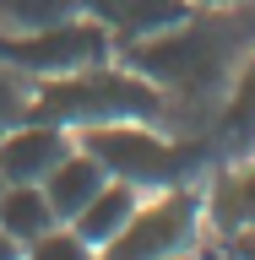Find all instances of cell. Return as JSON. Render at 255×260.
I'll return each instance as SVG.
<instances>
[{"label": "cell", "instance_id": "obj_7", "mask_svg": "<svg viewBox=\"0 0 255 260\" xmlns=\"http://www.w3.org/2000/svg\"><path fill=\"white\" fill-rule=\"evenodd\" d=\"M76 11L98 16V22L109 27L114 49H125V44H136V38H152V32L185 22L195 6L190 0H76Z\"/></svg>", "mask_w": 255, "mask_h": 260}, {"label": "cell", "instance_id": "obj_14", "mask_svg": "<svg viewBox=\"0 0 255 260\" xmlns=\"http://www.w3.org/2000/svg\"><path fill=\"white\" fill-rule=\"evenodd\" d=\"M22 260H98V249L81 239L71 222H54L49 233H38L33 244H22Z\"/></svg>", "mask_w": 255, "mask_h": 260}, {"label": "cell", "instance_id": "obj_16", "mask_svg": "<svg viewBox=\"0 0 255 260\" xmlns=\"http://www.w3.org/2000/svg\"><path fill=\"white\" fill-rule=\"evenodd\" d=\"M223 255H234V260H255V222H250V228H239V233H228Z\"/></svg>", "mask_w": 255, "mask_h": 260}, {"label": "cell", "instance_id": "obj_6", "mask_svg": "<svg viewBox=\"0 0 255 260\" xmlns=\"http://www.w3.org/2000/svg\"><path fill=\"white\" fill-rule=\"evenodd\" d=\"M71 130L49 125V119H16L0 136V179L6 184H44V174L71 152Z\"/></svg>", "mask_w": 255, "mask_h": 260}, {"label": "cell", "instance_id": "obj_8", "mask_svg": "<svg viewBox=\"0 0 255 260\" xmlns=\"http://www.w3.org/2000/svg\"><path fill=\"white\" fill-rule=\"evenodd\" d=\"M103 184H109V174H103L98 157H93V152H81V146H71V152L44 174V195H49V206H54L60 222H71V217H76Z\"/></svg>", "mask_w": 255, "mask_h": 260}, {"label": "cell", "instance_id": "obj_12", "mask_svg": "<svg viewBox=\"0 0 255 260\" xmlns=\"http://www.w3.org/2000/svg\"><path fill=\"white\" fill-rule=\"evenodd\" d=\"M76 16V0H0V32H33Z\"/></svg>", "mask_w": 255, "mask_h": 260}, {"label": "cell", "instance_id": "obj_18", "mask_svg": "<svg viewBox=\"0 0 255 260\" xmlns=\"http://www.w3.org/2000/svg\"><path fill=\"white\" fill-rule=\"evenodd\" d=\"M190 6H244V0H190Z\"/></svg>", "mask_w": 255, "mask_h": 260}, {"label": "cell", "instance_id": "obj_15", "mask_svg": "<svg viewBox=\"0 0 255 260\" xmlns=\"http://www.w3.org/2000/svg\"><path fill=\"white\" fill-rule=\"evenodd\" d=\"M27 103H33V81L11 65H0V136L16 125V119H27Z\"/></svg>", "mask_w": 255, "mask_h": 260}, {"label": "cell", "instance_id": "obj_3", "mask_svg": "<svg viewBox=\"0 0 255 260\" xmlns=\"http://www.w3.org/2000/svg\"><path fill=\"white\" fill-rule=\"evenodd\" d=\"M71 141L81 152H93L98 168L120 184H136L141 195L152 190H174V184H190V146L168 141L147 119H114V125H87V130H71Z\"/></svg>", "mask_w": 255, "mask_h": 260}, {"label": "cell", "instance_id": "obj_11", "mask_svg": "<svg viewBox=\"0 0 255 260\" xmlns=\"http://www.w3.org/2000/svg\"><path fill=\"white\" fill-rule=\"evenodd\" d=\"M54 222H60V217L49 206L44 184H0V228H6L16 244H33Z\"/></svg>", "mask_w": 255, "mask_h": 260}, {"label": "cell", "instance_id": "obj_21", "mask_svg": "<svg viewBox=\"0 0 255 260\" xmlns=\"http://www.w3.org/2000/svg\"><path fill=\"white\" fill-rule=\"evenodd\" d=\"M0 184H6V179H0Z\"/></svg>", "mask_w": 255, "mask_h": 260}, {"label": "cell", "instance_id": "obj_5", "mask_svg": "<svg viewBox=\"0 0 255 260\" xmlns=\"http://www.w3.org/2000/svg\"><path fill=\"white\" fill-rule=\"evenodd\" d=\"M195 233H201V195L190 184L152 190L141 195L136 217L98 249V260H163L179 249H195Z\"/></svg>", "mask_w": 255, "mask_h": 260}, {"label": "cell", "instance_id": "obj_4", "mask_svg": "<svg viewBox=\"0 0 255 260\" xmlns=\"http://www.w3.org/2000/svg\"><path fill=\"white\" fill-rule=\"evenodd\" d=\"M114 60V38L98 16H65L54 27H33V32H0V65L22 71L27 81L49 76H71L81 65Z\"/></svg>", "mask_w": 255, "mask_h": 260}, {"label": "cell", "instance_id": "obj_19", "mask_svg": "<svg viewBox=\"0 0 255 260\" xmlns=\"http://www.w3.org/2000/svg\"><path fill=\"white\" fill-rule=\"evenodd\" d=\"M163 260H195V255H190V249H179V255H163Z\"/></svg>", "mask_w": 255, "mask_h": 260}, {"label": "cell", "instance_id": "obj_9", "mask_svg": "<svg viewBox=\"0 0 255 260\" xmlns=\"http://www.w3.org/2000/svg\"><path fill=\"white\" fill-rule=\"evenodd\" d=\"M201 217H207L217 233H239V228L255 222V162H239V168H223L217 184L201 201Z\"/></svg>", "mask_w": 255, "mask_h": 260}, {"label": "cell", "instance_id": "obj_17", "mask_svg": "<svg viewBox=\"0 0 255 260\" xmlns=\"http://www.w3.org/2000/svg\"><path fill=\"white\" fill-rule=\"evenodd\" d=\"M0 260H22V244H16L6 228H0Z\"/></svg>", "mask_w": 255, "mask_h": 260}, {"label": "cell", "instance_id": "obj_13", "mask_svg": "<svg viewBox=\"0 0 255 260\" xmlns=\"http://www.w3.org/2000/svg\"><path fill=\"white\" fill-rule=\"evenodd\" d=\"M223 125L228 130H255V44H250V54L239 60V71H234V81L223 92Z\"/></svg>", "mask_w": 255, "mask_h": 260}, {"label": "cell", "instance_id": "obj_20", "mask_svg": "<svg viewBox=\"0 0 255 260\" xmlns=\"http://www.w3.org/2000/svg\"><path fill=\"white\" fill-rule=\"evenodd\" d=\"M217 260H234V255H217Z\"/></svg>", "mask_w": 255, "mask_h": 260}, {"label": "cell", "instance_id": "obj_2", "mask_svg": "<svg viewBox=\"0 0 255 260\" xmlns=\"http://www.w3.org/2000/svg\"><path fill=\"white\" fill-rule=\"evenodd\" d=\"M168 114V98L147 76H136L125 60H98L71 76L33 81L27 119H49L60 130H87V125H114V119H158Z\"/></svg>", "mask_w": 255, "mask_h": 260}, {"label": "cell", "instance_id": "obj_10", "mask_svg": "<svg viewBox=\"0 0 255 260\" xmlns=\"http://www.w3.org/2000/svg\"><path fill=\"white\" fill-rule=\"evenodd\" d=\"M136 206H141V190H136V184H120V179H109V184H103V190H98L93 201H87L76 217H71V228H76V233L93 244V249H103V244H109L114 233H120L130 217H136Z\"/></svg>", "mask_w": 255, "mask_h": 260}, {"label": "cell", "instance_id": "obj_1", "mask_svg": "<svg viewBox=\"0 0 255 260\" xmlns=\"http://www.w3.org/2000/svg\"><path fill=\"white\" fill-rule=\"evenodd\" d=\"M250 44H255V0L195 6L185 22L114 49V60H125L136 76H147L168 103H212L228 92Z\"/></svg>", "mask_w": 255, "mask_h": 260}]
</instances>
